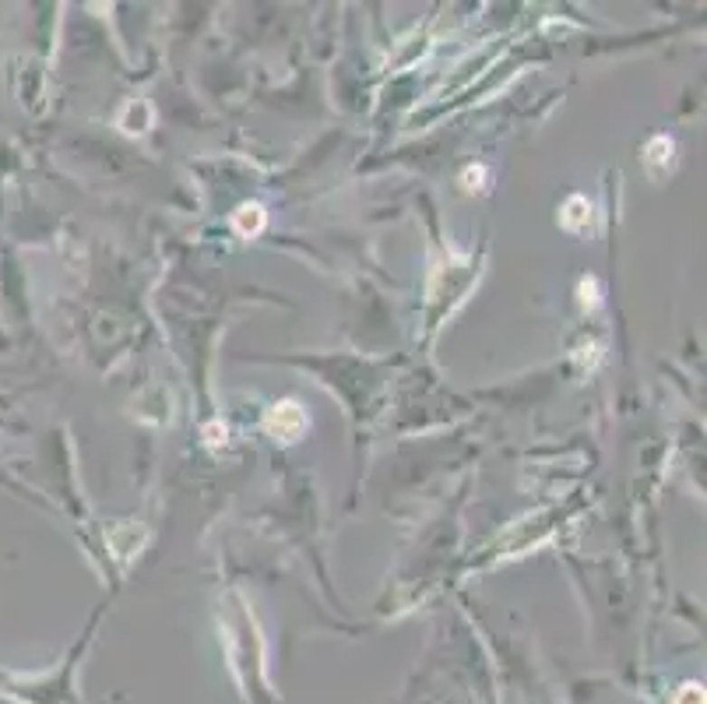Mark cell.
Returning <instances> with one entry per match:
<instances>
[{
	"label": "cell",
	"mask_w": 707,
	"mask_h": 704,
	"mask_svg": "<svg viewBox=\"0 0 707 704\" xmlns=\"http://www.w3.org/2000/svg\"><path fill=\"white\" fill-rule=\"evenodd\" d=\"M268 433L278 437V441H296L303 430H306V413L299 409V402H278L271 413H268Z\"/></svg>",
	"instance_id": "obj_1"
},
{
	"label": "cell",
	"mask_w": 707,
	"mask_h": 704,
	"mask_svg": "<svg viewBox=\"0 0 707 704\" xmlns=\"http://www.w3.org/2000/svg\"><path fill=\"white\" fill-rule=\"evenodd\" d=\"M588 219H591V201L588 197H570L567 208H563V215H560V223L567 225V229H574V233H578L580 225H588Z\"/></svg>",
	"instance_id": "obj_2"
},
{
	"label": "cell",
	"mask_w": 707,
	"mask_h": 704,
	"mask_svg": "<svg viewBox=\"0 0 707 704\" xmlns=\"http://www.w3.org/2000/svg\"><path fill=\"white\" fill-rule=\"evenodd\" d=\"M236 229L243 233V236H250V233H260V225H264V208L260 205H243L240 212H236Z\"/></svg>",
	"instance_id": "obj_3"
}]
</instances>
